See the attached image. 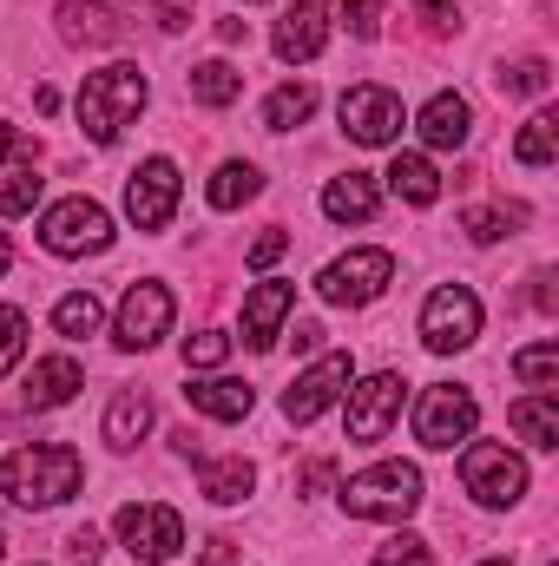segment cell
I'll list each match as a JSON object with an SVG mask.
<instances>
[{"instance_id": "obj_17", "label": "cell", "mask_w": 559, "mask_h": 566, "mask_svg": "<svg viewBox=\"0 0 559 566\" xmlns=\"http://www.w3.org/2000/svg\"><path fill=\"white\" fill-rule=\"evenodd\" d=\"M415 133H421L428 151H461L467 133H474V113H467V99H461V93H434V99L415 113Z\"/></svg>"}, {"instance_id": "obj_19", "label": "cell", "mask_w": 559, "mask_h": 566, "mask_svg": "<svg viewBox=\"0 0 559 566\" xmlns=\"http://www.w3.org/2000/svg\"><path fill=\"white\" fill-rule=\"evenodd\" d=\"M184 402H191L198 416H211V422H244L257 396H251V382H238V376H204V382L184 389Z\"/></svg>"}, {"instance_id": "obj_11", "label": "cell", "mask_w": 559, "mask_h": 566, "mask_svg": "<svg viewBox=\"0 0 559 566\" xmlns=\"http://www.w3.org/2000/svg\"><path fill=\"white\" fill-rule=\"evenodd\" d=\"M336 113H342V133H349L356 145H395L402 126H409L402 93H389V86H349Z\"/></svg>"}, {"instance_id": "obj_7", "label": "cell", "mask_w": 559, "mask_h": 566, "mask_svg": "<svg viewBox=\"0 0 559 566\" xmlns=\"http://www.w3.org/2000/svg\"><path fill=\"white\" fill-rule=\"evenodd\" d=\"M474 422H481V402L461 389V382H428L415 402V441L421 448H461V441H474Z\"/></svg>"}, {"instance_id": "obj_3", "label": "cell", "mask_w": 559, "mask_h": 566, "mask_svg": "<svg viewBox=\"0 0 559 566\" xmlns=\"http://www.w3.org/2000/svg\"><path fill=\"white\" fill-rule=\"evenodd\" d=\"M342 507L356 521H409L421 507V468L415 461H376L342 481Z\"/></svg>"}, {"instance_id": "obj_45", "label": "cell", "mask_w": 559, "mask_h": 566, "mask_svg": "<svg viewBox=\"0 0 559 566\" xmlns=\"http://www.w3.org/2000/svg\"><path fill=\"white\" fill-rule=\"evenodd\" d=\"M204 566H231V541L218 534V541H204Z\"/></svg>"}, {"instance_id": "obj_49", "label": "cell", "mask_w": 559, "mask_h": 566, "mask_svg": "<svg viewBox=\"0 0 559 566\" xmlns=\"http://www.w3.org/2000/svg\"><path fill=\"white\" fill-rule=\"evenodd\" d=\"M481 566H507V560H481Z\"/></svg>"}, {"instance_id": "obj_31", "label": "cell", "mask_w": 559, "mask_h": 566, "mask_svg": "<svg viewBox=\"0 0 559 566\" xmlns=\"http://www.w3.org/2000/svg\"><path fill=\"white\" fill-rule=\"evenodd\" d=\"M494 86H500L507 99H540V93L553 86V73H547V60H520V66H500Z\"/></svg>"}, {"instance_id": "obj_14", "label": "cell", "mask_w": 559, "mask_h": 566, "mask_svg": "<svg viewBox=\"0 0 559 566\" xmlns=\"http://www.w3.org/2000/svg\"><path fill=\"white\" fill-rule=\"evenodd\" d=\"M402 376L395 369H382V376H369L362 389H349V441H382L395 416H402Z\"/></svg>"}, {"instance_id": "obj_33", "label": "cell", "mask_w": 559, "mask_h": 566, "mask_svg": "<svg viewBox=\"0 0 559 566\" xmlns=\"http://www.w3.org/2000/svg\"><path fill=\"white\" fill-rule=\"evenodd\" d=\"M520 218H527L520 205H514V211H494V205H481V211H467V218H461V231H467L474 244H494V238H507Z\"/></svg>"}, {"instance_id": "obj_2", "label": "cell", "mask_w": 559, "mask_h": 566, "mask_svg": "<svg viewBox=\"0 0 559 566\" xmlns=\"http://www.w3.org/2000/svg\"><path fill=\"white\" fill-rule=\"evenodd\" d=\"M145 99H151V86H145L139 66H126V60L86 73V86H80V133L93 145H113L145 113Z\"/></svg>"}, {"instance_id": "obj_32", "label": "cell", "mask_w": 559, "mask_h": 566, "mask_svg": "<svg viewBox=\"0 0 559 566\" xmlns=\"http://www.w3.org/2000/svg\"><path fill=\"white\" fill-rule=\"evenodd\" d=\"M514 376H520L527 389H553L559 382V343H534V349H520V356H514Z\"/></svg>"}, {"instance_id": "obj_48", "label": "cell", "mask_w": 559, "mask_h": 566, "mask_svg": "<svg viewBox=\"0 0 559 566\" xmlns=\"http://www.w3.org/2000/svg\"><path fill=\"white\" fill-rule=\"evenodd\" d=\"M0 560H7V534H0Z\"/></svg>"}, {"instance_id": "obj_43", "label": "cell", "mask_w": 559, "mask_h": 566, "mask_svg": "<svg viewBox=\"0 0 559 566\" xmlns=\"http://www.w3.org/2000/svg\"><path fill=\"white\" fill-rule=\"evenodd\" d=\"M66 547H73V560H80V566H99V534H93V527H80Z\"/></svg>"}, {"instance_id": "obj_37", "label": "cell", "mask_w": 559, "mask_h": 566, "mask_svg": "<svg viewBox=\"0 0 559 566\" xmlns=\"http://www.w3.org/2000/svg\"><path fill=\"white\" fill-rule=\"evenodd\" d=\"M33 205H40V178H33V165H27V171L0 191V218H20V211H33Z\"/></svg>"}, {"instance_id": "obj_21", "label": "cell", "mask_w": 559, "mask_h": 566, "mask_svg": "<svg viewBox=\"0 0 559 566\" xmlns=\"http://www.w3.org/2000/svg\"><path fill=\"white\" fill-rule=\"evenodd\" d=\"M507 428H514L520 441H534V448H559V396L553 389L520 396V402L507 409Z\"/></svg>"}, {"instance_id": "obj_16", "label": "cell", "mask_w": 559, "mask_h": 566, "mask_svg": "<svg viewBox=\"0 0 559 566\" xmlns=\"http://www.w3.org/2000/svg\"><path fill=\"white\" fill-rule=\"evenodd\" d=\"M323 40H329V0H296L277 27V60L283 66H303V60L323 53Z\"/></svg>"}, {"instance_id": "obj_41", "label": "cell", "mask_w": 559, "mask_h": 566, "mask_svg": "<svg viewBox=\"0 0 559 566\" xmlns=\"http://www.w3.org/2000/svg\"><path fill=\"white\" fill-rule=\"evenodd\" d=\"M283 251H289V231H264V238L251 244V271H271Z\"/></svg>"}, {"instance_id": "obj_25", "label": "cell", "mask_w": 559, "mask_h": 566, "mask_svg": "<svg viewBox=\"0 0 559 566\" xmlns=\"http://www.w3.org/2000/svg\"><path fill=\"white\" fill-rule=\"evenodd\" d=\"M218 507H238V501H251V488H257V468L244 461V454H224V461H204V481H198Z\"/></svg>"}, {"instance_id": "obj_18", "label": "cell", "mask_w": 559, "mask_h": 566, "mask_svg": "<svg viewBox=\"0 0 559 566\" xmlns=\"http://www.w3.org/2000/svg\"><path fill=\"white\" fill-rule=\"evenodd\" d=\"M376 211H382V191H376L369 171H342V178L323 185V218H336V224H369Z\"/></svg>"}, {"instance_id": "obj_30", "label": "cell", "mask_w": 559, "mask_h": 566, "mask_svg": "<svg viewBox=\"0 0 559 566\" xmlns=\"http://www.w3.org/2000/svg\"><path fill=\"white\" fill-rule=\"evenodd\" d=\"M238 93H244V73H238V66H224V60L191 66V99H198V106H231Z\"/></svg>"}, {"instance_id": "obj_42", "label": "cell", "mask_w": 559, "mask_h": 566, "mask_svg": "<svg viewBox=\"0 0 559 566\" xmlns=\"http://www.w3.org/2000/svg\"><path fill=\"white\" fill-rule=\"evenodd\" d=\"M158 27H165V33L191 27V0H158Z\"/></svg>"}, {"instance_id": "obj_12", "label": "cell", "mask_w": 559, "mask_h": 566, "mask_svg": "<svg viewBox=\"0 0 559 566\" xmlns=\"http://www.w3.org/2000/svg\"><path fill=\"white\" fill-rule=\"evenodd\" d=\"M178 211V165L171 158H145L139 171L126 178V218L139 231H165Z\"/></svg>"}, {"instance_id": "obj_46", "label": "cell", "mask_w": 559, "mask_h": 566, "mask_svg": "<svg viewBox=\"0 0 559 566\" xmlns=\"http://www.w3.org/2000/svg\"><path fill=\"white\" fill-rule=\"evenodd\" d=\"M323 481H329V461H309V468H303V494H316Z\"/></svg>"}, {"instance_id": "obj_27", "label": "cell", "mask_w": 559, "mask_h": 566, "mask_svg": "<svg viewBox=\"0 0 559 566\" xmlns=\"http://www.w3.org/2000/svg\"><path fill=\"white\" fill-rule=\"evenodd\" d=\"M99 323H106V310H99V296H93V290H73V296H60V303H53V329H60L66 343L99 336Z\"/></svg>"}, {"instance_id": "obj_38", "label": "cell", "mask_w": 559, "mask_h": 566, "mask_svg": "<svg viewBox=\"0 0 559 566\" xmlns=\"http://www.w3.org/2000/svg\"><path fill=\"white\" fill-rule=\"evenodd\" d=\"M342 20L356 40H376L382 33V0H342Z\"/></svg>"}, {"instance_id": "obj_47", "label": "cell", "mask_w": 559, "mask_h": 566, "mask_svg": "<svg viewBox=\"0 0 559 566\" xmlns=\"http://www.w3.org/2000/svg\"><path fill=\"white\" fill-rule=\"evenodd\" d=\"M7 264H13V244H7V231H0V271H7Z\"/></svg>"}, {"instance_id": "obj_34", "label": "cell", "mask_w": 559, "mask_h": 566, "mask_svg": "<svg viewBox=\"0 0 559 566\" xmlns=\"http://www.w3.org/2000/svg\"><path fill=\"white\" fill-rule=\"evenodd\" d=\"M231 356V336L224 329H198V336H184V369H218Z\"/></svg>"}, {"instance_id": "obj_4", "label": "cell", "mask_w": 559, "mask_h": 566, "mask_svg": "<svg viewBox=\"0 0 559 566\" xmlns=\"http://www.w3.org/2000/svg\"><path fill=\"white\" fill-rule=\"evenodd\" d=\"M461 488L481 507H514L527 494V461L507 441H461Z\"/></svg>"}, {"instance_id": "obj_8", "label": "cell", "mask_w": 559, "mask_h": 566, "mask_svg": "<svg viewBox=\"0 0 559 566\" xmlns=\"http://www.w3.org/2000/svg\"><path fill=\"white\" fill-rule=\"evenodd\" d=\"M481 336V296L467 290V283H441L428 303H421V343L434 349V356H454V349H467Z\"/></svg>"}, {"instance_id": "obj_23", "label": "cell", "mask_w": 559, "mask_h": 566, "mask_svg": "<svg viewBox=\"0 0 559 566\" xmlns=\"http://www.w3.org/2000/svg\"><path fill=\"white\" fill-rule=\"evenodd\" d=\"M60 33H66L73 46H113V40L126 33V20H119V13H106V7H80V0H60Z\"/></svg>"}, {"instance_id": "obj_26", "label": "cell", "mask_w": 559, "mask_h": 566, "mask_svg": "<svg viewBox=\"0 0 559 566\" xmlns=\"http://www.w3.org/2000/svg\"><path fill=\"white\" fill-rule=\"evenodd\" d=\"M257 191H264V171H257V165H244V158L218 165V178L204 185V198H211L218 211H238V205H251Z\"/></svg>"}, {"instance_id": "obj_22", "label": "cell", "mask_w": 559, "mask_h": 566, "mask_svg": "<svg viewBox=\"0 0 559 566\" xmlns=\"http://www.w3.org/2000/svg\"><path fill=\"white\" fill-rule=\"evenodd\" d=\"M382 178H389V191H395L402 205H434V198H441V171H434L428 151H395V165H389Z\"/></svg>"}, {"instance_id": "obj_35", "label": "cell", "mask_w": 559, "mask_h": 566, "mask_svg": "<svg viewBox=\"0 0 559 566\" xmlns=\"http://www.w3.org/2000/svg\"><path fill=\"white\" fill-rule=\"evenodd\" d=\"M20 356H27V316H20L13 303H0V376H7Z\"/></svg>"}, {"instance_id": "obj_9", "label": "cell", "mask_w": 559, "mask_h": 566, "mask_svg": "<svg viewBox=\"0 0 559 566\" xmlns=\"http://www.w3.org/2000/svg\"><path fill=\"white\" fill-rule=\"evenodd\" d=\"M389 283H395V258H389V251H349V258H336V264L316 277V296L336 303V310H362V303H376Z\"/></svg>"}, {"instance_id": "obj_15", "label": "cell", "mask_w": 559, "mask_h": 566, "mask_svg": "<svg viewBox=\"0 0 559 566\" xmlns=\"http://www.w3.org/2000/svg\"><path fill=\"white\" fill-rule=\"evenodd\" d=\"M296 310V283H257L251 296H244V343L264 356V349H277V336H283V316Z\"/></svg>"}, {"instance_id": "obj_20", "label": "cell", "mask_w": 559, "mask_h": 566, "mask_svg": "<svg viewBox=\"0 0 559 566\" xmlns=\"http://www.w3.org/2000/svg\"><path fill=\"white\" fill-rule=\"evenodd\" d=\"M80 389H86L80 363H73V356H46V363H33V376H27V409H60V402H73Z\"/></svg>"}, {"instance_id": "obj_13", "label": "cell", "mask_w": 559, "mask_h": 566, "mask_svg": "<svg viewBox=\"0 0 559 566\" xmlns=\"http://www.w3.org/2000/svg\"><path fill=\"white\" fill-rule=\"evenodd\" d=\"M171 316H178V303H171L165 283H133V290L119 296V323H113V336H119V349H151V343L171 329Z\"/></svg>"}, {"instance_id": "obj_29", "label": "cell", "mask_w": 559, "mask_h": 566, "mask_svg": "<svg viewBox=\"0 0 559 566\" xmlns=\"http://www.w3.org/2000/svg\"><path fill=\"white\" fill-rule=\"evenodd\" d=\"M514 158H520L527 171H547V165H553V158H559V119H553V113H534V119L520 126Z\"/></svg>"}, {"instance_id": "obj_44", "label": "cell", "mask_w": 559, "mask_h": 566, "mask_svg": "<svg viewBox=\"0 0 559 566\" xmlns=\"http://www.w3.org/2000/svg\"><path fill=\"white\" fill-rule=\"evenodd\" d=\"M289 343L309 356V349H323V329H316V323H296V329H289Z\"/></svg>"}, {"instance_id": "obj_28", "label": "cell", "mask_w": 559, "mask_h": 566, "mask_svg": "<svg viewBox=\"0 0 559 566\" xmlns=\"http://www.w3.org/2000/svg\"><path fill=\"white\" fill-rule=\"evenodd\" d=\"M309 113H316V86H309V80H289V86H277V93L264 99V126H271V133H296Z\"/></svg>"}, {"instance_id": "obj_6", "label": "cell", "mask_w": 559, "mask_h": 566, "mask_svg": "<svg viewBox=\"0 0 559 566\" xmlns=\"http://www.w3.org/2000/svg\"><path fill=\"white\" fill-rule=\"evenodd\" d=\"M113 534L139 566H165L184 554V521H178V507H158V501H126Z\"/></svg>"}, {"instance_id": "obj_1", "label": "cell", "mask_w": 559, "mask_h": 566, "mask_svg": "<svg viewBox=\"0 0 559 566\" xmlns=\"http://www.w3.org/2000/svg\"><path fill=\"white\" fill-rule=\"evenodd\" d=\"M80 481H86V461L66 441H33L0 461V494L13 507H60L80 494Z\"/></svg>"}, {"instance_id": "obj_5", "label": "cell", "mask_w": 559, "mask_h": 566, "mask_svg": "<svg viewBox=\"0 0 559 566\" xmlns=\"http://www.w3.org/2000/svg\"><path fill=\"white\" fill-rule=\"evenodd\" d=\"M40 244L53 258H99V251H113V211L93 198H60L40 218Z\"/></svg>"}, {"instance_id": "obj_10", "label": "cell", "mask_w": 559, "mask_h": 566, "mask_svg": "<svg viewBox=\"0 0 559 566\" xmlns=\"http://www.w3.org/2000/svg\"><path fill=\"white\" fill-rule=\"evenodd\" d=\"M349 382H356V363H349L342 349H329V356H316V363L283 389V416H289L296 428L316 422L323 409H336V402H342V389H349Z\"/></svg>"}, {"instance_id": "obj_36", "label": "cell", "mask_w": 559, "mask_h": 566, "mask_svg": "<svg viewBox=\"0 0 559 566\" xmlns=\"http://www.w3.org/2000/svg\"><path fill=\"white\" fill-rule=\"evenodd\" d=\"M369 566H434V554H428V541H415V534H395L389 547H376Z\"/></svg>"}, {"instance_id": "obj_24", "label": "cell", "mask_w": 559, "mask_h": 566, "mask_svg": "<svg viewBox=\"0 0 559 566\" xmlns=\"http://www.w3.org/2000/svg\"><path fill=\"white\" fill-rule=\"evenodd\" d=\"M145 434H151V402H145L139 389H119L113 409H106V441H113L119 454H133Z\"/></svg>"}, {"instance_id": "obj_39", "label": "cell", "mask_w": 559, "mask_h": 566, "mask_svg": "<svg viewBox=\"0 0 559 566\" xmlns=\"http://www.w3.org/2000/svg\"><path fill=\"white\" fill-rule=\"evenodd\" d=\"M0 165H33V139L7 119H0Z\"/></svg>"}, {"instance_id": "obj_40", "label": "cell", "mask_w": 559, "mask_h": 566, "mask_svg": "<svg viewBox=\"0 0 559 566\" xmlns=\"http://www.w3.org/2000/svg\"><path fill=\"white\" fill-rule=\"evenodd\" d=\"M415 13H421V27H428V33H447V27L461 20V7H454V0H415Z\"/></svg>"}]
</instances>
